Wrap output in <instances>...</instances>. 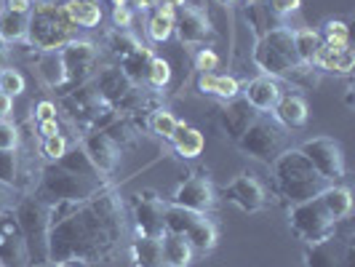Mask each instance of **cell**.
I'll list each match as a JSON object with an SVG mask.
<instances>
[{"label": "cell", "instance_id": "d6a6232c", "mask_svg": "<svg viewBox=\"0 0 355 267\" xmlns=\"http://www.w3.org/2000/svg\"><path fill=\"white\" fill-rule=\"evenodd\" d=\"M155 53L150 51L147 46H139L137 51H131L128 56L121 59V70L123 75L134 83V86H139L144 78H147V67H150V59H153Z\"/></svg>", "mask_w": 355, "mask_h": 267}, {"label": "cell", "instance_id": "603a6c76", "mask_svg": "<svg viewBox=\"0 0 355 267\" xmlns=\"http://www.w3.org/2000/svg\"><path fill=\"white\" fill-rule=\"evenodd\" d=\"M318 198L334 222L350 219V214H353V193L345 184H326L318 193Z\"/></svg>", "mask_w": 355, "mask_h": 267}, {"label": "cell", "instance_id": "7a4b0ae2", "mask_svg": "<svg viewBox=\"0 0 355 267\" xmlns=\"http://www.w3.org/2000/svg\"><path fill=\"white\" fill-rule=\"evenodd\" d=\"M270 169H272L275 190H278L281 198H286L288 203L310 200V198H315L320 190L329 184V182L313 169V163L304 158L300 147L281 150V153L272 158Z\"/></svg>", "mask_w": 355, "mask_h": 267}, {"label": "cell", "instance_id": "484cf974", "mask_svg": "<svg viewBox=\"0 0 355 267\" xmlns=\"http://www.w3.org/2000/svg\"><path fill=\"white\" fill-rule=\"evenodd\" d=\"M198 91L211 94V96H219V99L230 102V99H238V96H241V83H238L232 75L200 72V75H198Z\"/></svg>", "mask_w": 355, "mask_h": 267}, {"label": "cell", "instance_id": "9f6ffc18", "mask_svg": "<svg viewBox=\"0 0 355 267\" xmlns=\"http://www.w3.org/2000/svg\"><path fill=\"white\" fill-rule=\"evenodd\" d=\"M51 267H72L70 262H51Z\"/></svg>", "mask_w": 355, "mask_h": 267}, {"label": "cell", "instance_id": "5b68a950", "mask_svg": "<svg viewBox=\"0 0 355 267\" xmlns=\"http://www.w3.org/2000/svg\"><path fill=\"white\" fill-rule=\"evenodd\" d=\"M99 190H105L99 177H83V174H75L59 163H49L40 171V190L35 198H40L43 203H59V200L78 203V200L96 196Z\"/></svg>", "mask_w": 355, "mask_h": 267}, {"label": "cell", "instance_id": "277c9868", "mask_svg": "<svg viewBox=\"0 0 355 267\" xmlns=\"http://www.w3.org/2000/svg\"><path fill=\"white\" fill-rule=\"evenodd\" d=\"M251 59L267 78H291L304 67L294 49V30L284 24L270 27L259 35Z\"/></svg>", "mask_w": 355, "mask_h": 267}, {"label": "cell", "instance_id": "7402d4cb", "mask_svg": "<svg viewBox=\"0 0 355 267\" xmlns=\"http://www.w3.org/2000/svg\"><path fill=\"white\" fill-rule=\"evenodd\" d=\"M257 118H259L257 110H251L243 99H230V105L225 107V112H222V128H225V134L230 137L232 142H238V139L243 137V131H246Z\"/></svg>", "mask_w": 355, "mask_h": 267}, {"label": "cell", "instance_id": "f35d334b", "mask_svg": "<svg viewBox=\"0 0 355 267\" xmlns=\"http://www.w3.org/2000/svg\"><path fill=\"white\" fill-rule=\"evenodd\" d=\"M0 184L17 187L19 184V155L17 150H0Z\"/></svg>", "mask_w": 355, "mask_h": 267}, {"label": "cell", "instance_id": "5bb4252c", "mask_svg": "<svg viewBox=\"0 0 355 267\" xmlns=\"http://www.w3.org/2000/svg\"><path fill=\"white\" fill-rule=\"evenodd\" d=\"M30 254L14 212L0 214V267H27Z\"/></svg>", "mask_w": 355, "mask_h": 267}, {"label": "cell", "instance_id": "c3c4849f", "mask_svg": "<svg viewBox=\"0 0 355 267\" xmlns=\"http://www.w3.org/2000/svg\"><path fill=\"white\" fill-rule=\"evenodd\" d=\"M35 118H37V123H40V121H53V118H56V105H53V102H49V99L37 102V105H35Z\"/></svg>", "mask_w": 355, "mask_h": 267}, {"label": "cell", "instance_id": "1f68e13d", "mask_svg": "<svg viewBox=\"0 0 355 267\" xmlns=\"http://www.w3.org/2000/svg\"><path fill=\"white\" fill-rule=\"evenodd\" d=\"M27 40V14H14L8 8H0V43H19Z\"/></svg>", "mask_w": 355, "mask_h": 267}, {"label": "cell", "instance_id": "f6af8a7d", "mask_svg": "<svg viewBox=\"0 0 355 267\" xmlns=\"http://www.w3.org/2000/svg\"><path fill=\"white\" fill-rule=\"evenodd\" d=\"M19 128L11 121H0V150H17Z\"/></svg>", "mask_w": 355, "mask_h": 267}, {"label": "cell", "instance_id": "9c48e42d", "mask_svg": "<svg viewBox=\"0 0 355 267\" xmlns=\"http://www.w3.org/2000/svg\"><path fill=\"white\" fill-rule=\"evenodd\" d=\"M235 144H238L241 153H246L251 158L272 163V158L284 150V131L272 123V121L257 118Z\"/></svg>", "mask_w": 355, "mask_h": 267}, {"label": "cell", "instance_id": "8fae6325", "mask_svg": "<svg viewBox=\"0 0 355 267\" xmlns=\"http://www.w3.org/2000/svg\"><path fill=\"white\" fill-rule=\"evenodd\" d=\"M300 150H302L304 158L313 163V169L329 184H334L337 179L345 177V153H342V144L337 139H331V137H315V139H307Z\"/></svg>", "mask_w": 355, "mask_h": 267}, {"label": "cell", "instance_id": "e0dca14e", "mask_svg": "<svg viewBox=\"0 0 355 267\" xmlns=\"http://www.w3.org/2000/svg\"><path fill=\"white\" fill-rule=\"evenodd\" d=\"M174 33L182 46H206V40L214 35L211 21L196 6H182L174 19Z\"/></svg>", "mask_w": 355, "mask_h": 267}, {"label": "cell", "instance_id": "f546056e", "mask_svg": "<svg viewBox=\"0 0 355 267\" xmlns=\"http://www.w3.org/2000/svg\"><path fill=\"white\" fill-rule=\"evenodd\" d=\"M200 216H206V214H198V212H190V209H182V206H174V203H166L163 225H166V232L187 235L200 222Z\"/></svg>", "mask_w": 355, "mask_h": 267}, {"label": "cell", "instance_id": "ac0fdd59", "mask_svg": "<svg viewBox=\"0 0 355 267\" xmlns=\"http://www.w3.org/2000/svg\"><path fill=\"white\" fill-rule=\"evenodd\" d=\"M134 222H137V232L139 235H153L158 238L166 232L163 216H166V200L155 198L153 193H139L134 196Z\"/></svg>", "mask_w": 355, "mask_h": 267}, {"label": "cell", "instance_id": "52a82bcc", "mask_svg": "<svg viewBox=\"0 0 355 267\" xmlns=\"http://www.w3.org/2000/svg\"><path fill=\"white\" fill-rule=\"evenodd\" d=\"M288 227L297 238H302L307 243H315V241H323L329 238L337 222L329 216V212L323 209L320 198H310V200H302V203H291L288 209Z\"/></svg>", "mask_w": 355, "mask_h": 267}, {"label": "cell", "instance_id": "4dcf8cb0", "mask_svg": "<svg viewBox=\"0 0 355 267\" xmlns=\"http://www.w3.org/2000/svg\"><path fill=\"white\" fill-rule=\"evenodd\" d=\"M163 254H166V265L168 267H187L193 259V246L187 243L184 235L163 232Z\"/></svg>", "mask_w": 355, "mask_h": 267}, {"label": "cell", "instance_id": "8992f818", "mask_svg": "<svg viewBox=\"0 0 355 267\" xmlns=\"http://www.w3.org/2000/svg\"><path fill=\"white\" fill-rule=\"evenodd\" d=\"M14 216L19 222V230L24 235L30 265H46L49 262V230H51V216H49V203L40 198H24L14 209Z\"/></svg>", "mask_w": 355, "mask_h": 267}, {"label": "cell", "instance_id": "6f0895ef", "mask_svg": "<svg viewBox=\"0 0 355 267\" xmlns=\"http://www.w3.org/2000/svg\"><path fill=\"white\" fill-rule=\"evenodd\" d=\"M112 6H128V0H112Z\"/></svg>", "mask_w": 355, "mask_h": 267}, {"label": "cell", "instance_id": "44dd1931", "mask_svg": "<svg viewBox=\"0 0 355 267\" xmlns=\"http://www.w3.org/2000/svg\"><path fill=\"white\" fill-rule=\"evenodd\" d=\"M272 115L286 128H302L307 123L310 107H307V99L302 94H281L278 105L272 107Z\"/></svg>", "mask_w": 355, "mask_h": 267}, {"label": "cell", "instance_id": "680465c9", "mask_svg": "<svg viewBox=\"0 0 355 267\" xmlns=\"http://www.w3.org/2000/svg\"><path fill=\"white\" fill-rule=\"evenodd\" d=\"M219 3H227L230 6V3H238V0H219Z\"/></svg>", "mask_w": 355, "mask_h": 267}, {"label": "cell", "instance_id": "ba28073f", "mask_svg": "<svg viewBox=\"0 0 355 267\" xmlns=\"http://www.w3.org/2000/svg\"><path fill=\"white\" fill-rule=\"evenodd\" d=\"M64 107L70 110L72 118H78V123L96 131V128H105V123L112 121V107L102 99V94L91 86H78L75 91H70L64 96Z\"/></svg>", "mask_w": 355, "mask_h": 267}, {"label": "cell", "instance_id": "83f0119b", "mask_svg": "<svg viewBox=\"0 0 355 267\" xmlns=\"http://www.w3.org/2000/svg\"><path fill=\"white\" fill-rule=\"evenodd\" d=\"M37 75L43 78V83L49 89H67V72H64L59 51L40 53V59H37Z\"/></svg>", "mask_w": 355, "mask_h": 267}, {"label": "cell", "instance_id": "74e56055", "mask_svg": "<svg viewBox=\"0 0 355 267\" xmlns=\"http://www.w3.org/2000/svg\"><path fill=\"white\" fill-rule=\"evenodd\" d=\"M150 128H153V134H158L163 139H171V134H174V128H177V115L171 112V110H166V107H158V110H153L150 112Z\"/></svg>", "mask_w": 355, "mask_h": 267}, {"label": "cell", "instance_id": "4fadbf2b", "mask_svg": "<svg viewBox=\"0 0 355 267\" xmlns=\"http://www.w3.org/2000/svg\"><path fill=\"white\" fill-rule=\"evenodd\" d=\"M80 150L89 155L91 166H94L99 174H105V177H110V174L118 169V163H121V144L110 137L107 128L89 131V134L83 137V142H80Z\"/></svg>", "mask_w": 355, "mask_h": 267}, {"label": "cell", "instance_id": "2e32d148", "mask_svg": "<svg viewBox=\"0 0 355 267\" xmlns=\"http://www.w3.org/2000/svg\"><path fill=\"white\" fill-rule=\"evenodd\" d=\"M168 203L182 206V209H190V212L206 214V212H211L214 209L216 196H214L211 182L203 177V174H196V177L184 179V182L179 184Z\"/></svg>", "mask_w": 355, "mask_h": 267}, {"label": "cell", "instance_id": "b9f144b4", "mask_svg": "<svg viewBox=\"0 0 355 267\" xmlns=\"http://www.w3.org/2000/svg\"><path fill=\"white\" fill-rule=\"evenodd\" d=\"M27 89V80H24V75L14 67H0V91L3 94H8V96H19V94H24Z\"/></svg>", "mask_w": 355, "mask_h": 267}, {"label": "cell", "instance_id": "7c38bea8", "mask_svg": "<svg viewBox=\"0 0 355 267\" xmlns=\"http://www.w3.org/2000/svg\"><path fill=\"white\" fill-rule=\"evenodd\" d=\"M304 267H355V249L350 238L331 232L329 238L307 243L304 249Z\"/></svg>", "mask_w": 355, "mask_h": 267}, {"label": "cell", "instance_id": "8d00e7d4", "mask_svg": "<svg viewBox=\"0 0 355 267\" xmlns=\"http://www.w3.org/2000/svg\"><path fill=\"white\" fill-rule=\"evenodd\" d=\"M59 166H64V169H70V171H75V174H83V177H99V171L91 166L89 155L80 150V147H75V150H67L64 155H62V160H56Z\"/></svg>", "mask_w": 355, "mask_h": 267}, {"label": "cell", "instance_id": "6da1fadb", "mask_svg": "<svg viewBox=\"0 0 355 267\" xmlns=\"http://www.w3.org/2000/svg\"><path fill=\"white\" fill-rule=\"evenodd\" d=\"M49 262H105L123 235V203L110 190L49 203Z\"/></svg>", "mask_w": 355, "mask_h": 267}, {"label": "cell", "instance_id": "db71d44e", "mask_svg": "<svg viewBox=\"0 0 355 267\" xmlns=\"http://www.w3.org/2000/svg\"><path fill=\"white\" fill-rule=\"evenodd\" d=\"M163 3H166V6H171L174 11H177V8H182V6H187V0H163Z\"/></svg>", "mask_w": 355, "mask_h": 267}, {"label": "cell", "instance_id": "d4e9b609", "mask_svg": "<svg viewBox=\"0 0 355 267\" xmlns=\"http://www.w3.org/2000/svg\"><path fill=\"white\" fill-rule=\"evenodd\" d=\"M134 262L137 267H168L166 265V254H163V235H139L131 246Z\"/></svg>", "mask_w": 355, "mask_h": 267}, {"label": "cell", "instance_id": "836d02e7", "mask_svg": "<svg viewBox=\"0 0 355 267\" xmlns=\"http://www.w3.org/2000/svg\"><path fill=\"white\" fill-rule=\"evenodd\" d=\"M184 238H187V243L193 246V251H198V254H209V251L216 246V227L211 225V219L200 216V222H198L196 227L187 232Z\"/></svg>", "mask_w": 355, "mask_h": 267}, {"label": "cell", "instance_id": "816d5d0a", "mask_svg": "<svg viewBox=\"0 0 355 267\" xmlns=\"http://www.w3.org/2000/svg\"><path fill=\"white\" fill-rule=\"evenodd\" d=\"M11 112H14V96H8V94L0 91V121H8Z\"/></svg>", "mask_w": 355, "mask_h": 267}, {"label": "cell", "instance_id": "11a10c76", "mask_svg": "<svg viewBox=\"0 0 355 267\" xmlns=\"http://www.w3.org/2000/svg\"><path fill=\"white\" fill-rule=\"evenodd\" d=\"M0 67H6V49H3V43H0Z\"/></svg>", "mask_w": 355, "mask_h": 267}, {"label": "cell", "instance_id": "e575fe53", "mask_svg": "<svg viewBox=\"0 0 355 267\" xmlns=\"http://www.w3.org/2000/svg\"><path fill=\"white\" fill-rule=\"evenodd\" d=\"M320 33L315 30H294V49H297V56H300V62H302L304 67H313V59H315V53L320 49Z\"/></svg>", "mask_w": 355, "mask_h": 267}, {"label": "cell", "instance_id": "f1b7e54d", "mask_svg": "<svg viewBox=\"0 0 355 267\" xmlns=\"http://www.w3.org/2000/svg\"><path fill=\"white\" fill-rule=\"evenodd\" d=\"M62 8L75 27H96L102 21V8L96 0H67Z\"/></svg>", "mask_w": 355, "mask_h": 267}, {"label": "cell", "instance_id": "cb8c5ba5", "mask_svg": "<svg viewBox=\"0 0 355 267\" xmlns=\"http://www.w3.org/2000/svg\"><path fill=\"white\" fill-rule=\"evenodd\" d=\"M313 64L320 67V70L337 72V75H350L355 67V53H353V49H331V46L320 43Z\"/></svg>", "mask_w": 355, "mask_h": 267}, {"label": "cell", "instance_id": "ffe728a7", "mask_svg": "<svg viewBox=\"0 0 355 267\" xmlns=\"http://www.w3.org/2000/svg\"><path fill=\"white\" fill-rule=\"evenodd\" d=\"M134 89H137V86L125 78L121 67H107V70L96 72V91L102 94V99H105L112 110H118V107L123 105L125 99H128V94Z\"/></svg>", "mask_w": 355, "mask_h": 267}, {"label": "cell", "instance_id": "9a60e30c", "mask_svg": "<svg viewBox=\"0 0 355 267\" xmlns=\"http://www.w3.org/2000/svg\"><path fill=\"white\" fill-rule=\"evenodd\" d=\"M225 198H227V203L238 206L241 212L246 214L262 212L267 206L265 184L254 177V174H249V171H243V174H238V177L232 179L230 184L225 187Z\"/></svg>", "mask_w": 355, "mask_h": 267}, {"label": "cell", "instance_id": "30bf717a", "mask_svg": "<svg viewBox=\"0 0 355 267\" xmlns=\"http://www.w3.org/2000/svg\"><path fill=\"white\" fill-rule=\"evenodd\" d=\"M62 64L67 72V89H78L86 86V80L96 75V64H99V51L91 40H78L72 37L67 46L59 49Z\"/></svg>", "mask_w": 355, "mask_h": 267}, {"label": "cell", "instance_id": "91938a15", "mask_svg": "<svg viewBox=\"0 0 355 267\" xmlns=\"http://www.w3.org/2000/svg\"><path fill=\"white\" fill-rule=\"evenodd\" d=\"M56 3H67V0H56Z\"/></svg>", "mask_w": 355, "mask_h": 267}, {"label": "cell", "instance_id": "ab89813d", "mask_svg": "<svg viewBox=\"0 0 355 267\" xmlns=\"http://www.w3.org/2000/svg\"><path fill=\"white\" fill-rule=\"evenodd\" d=\"M144 80H147L153 89H166V86L171 83V64H168L163 56H153Z\"/></svg>", "mask_w": 355, "mask_h": 267}, {"label": "cell", "instance_id": "f907efd6", "mask_svg": "<svg viewBox=\"0 0 355 267\" xmlns=\"http://www.w3.org/2000/svg\"><path fill=\"white\" fill-rule=\"evenodd\" d=\"M37 134H40V139L56 137V134H59V121H56V118H53V121H40V123H37Z\"/></svg>", "mask_w": 355, "mask_h": 267}, {"label": "cell", "instance_id": "681fc988", "mask_svg": "<svg viewBox=\"0 0 355 267\" xmlns=\"http://www.w3.org/2000/svg\"><path fill=\"white\" fill-rule=\"evenodd\" d=\"M3 8L14 11V14H30L33 0H6V3H3Z\"/></svg>", "mask_w": 355, "mask_h": 267}, {"label": "cell", "instance_id": "ee69618b", "mask_svg": "<svg viewBox=\"0 0 355 267\" xmlns=\"http://www.w3.org/2000/svg\"><path fill=\"white\" fill-rule=\"evenodd\" d=\"M216 67H219V53L214 51V49H200V51L196 53L198 75H200V72H214Z\"/></svg>", "mask_w": 355, "mask_h": 267}, {"label": "cell", "instance_id": "d590c367", "mask_svg": "<svg viewBox=\"0 0 355 267\" xmlns=\"http://www.w3.org/2000/svg\"><path fill=\"white\" fill-rule=\"evenodd\" d=\"M320 40L331 49H350V27L342 19H329L323 24V35Z\"/></svg>", "mask_w": 355, "mask_h": 267}, {"label": "cell", "instance_id": "4316f807", "mask_svg": "<svg viewBox=\"0 0 355 267\" xmlns=\"http://www.w3.org/2000/svg\"><path fill=\"white\" fill-rule=\"evenodd\" d=\"M171 144H174V150H177L182 158L193 160V158H198V155L203 153L206 139H203V134H200L198 128H193V126L177 123L174 134H171Z\"/></svg>", "mask_w": 355, "mask_h": 267}, {"label": "cell", "instance_id": "3957f363", "mask_svg": "<svg viewBox=\"0 0 355 267\" xmlns=\"http://www.w3.org/2000/svg\"><path fill=\"white\" fill-rule=\"evenodd\" d=\"M75 30L78 27L64 14L62 3L53 0H37L27 14V40L40 53L59 51L62 46H67L75 37Z\"/></svg>", "mask_w": 355, "mask_h": 267}, {"label": "cell", "instance_id": "bcb514c9", "mask_svg": "<svg viewBox=\"0 0 355 267\" xmlns=\"http://www.w3.org/2000/svg\"><path fill=\"white\" fill-rule=\"evenodd\" d=\"M267 6H270V11H272V14H278V17H288V14H297V11H300L302 0H267Z\"/></svg>", "mask_w": 355, "mask_h": 267}, {"label": "cell", "instance_id": "7dc6e473", "mask_svg": "<svg viewBox=\"0 0 355 267\" xmlns=\"http://www.w3.org/2000/svg\"><path fill=\"white\" fill-rule=\"evenodd\" d=\"M131 19H134V14H131L128 6H112V21H115V27L125 30L131 24Z\"/></svg>", "mask_w": 355, "mask_h": 267}, {"label": "cell", "instance_id": "7bdbcfd3", "mask_svg": "<svg viewBox=\"0 0 355 267\" xmlns=\"http://www.w3.org/2000/svg\"><path fill=\"white\" fill-rule=\"evenodd\" d=\"M64 153H67V139H64L62 134L40 139V155L49 160V163H56V160H62V155H64Z\"/></svg>", "mask_w": 355, "mask_h": 267}, {"label": "cell", "instance_id": "60d3db41", "mask_svg": "<svg viewBox=\"0 0 355 267\" xmlns=\"http://www.w3.org/2000/svg\"><path fill=\"white\" fill-rule=\"evenodd\" d=\"M147 35L150 40H155V43H166L168 37L174 35V19L171 17H163V14H153L150 19V24H147Z\"/></svg>", "mask_w": 355, "mask_h": 267}, {"label": "cell", "instance_id": "d6986e66", "mask_svg": "<svg viewBox=\"0 0 355 267\" xmlns=\"http://www.w3.org/2000/svg\"><path fill=\"white\" fill-rule=\"evenodd\" d=\"M241 94H243V102L251 110H257V112H272V107L278 105V99H281L284 91H281L275 78L259 75V78L249 80L246 86H241Z\"/></svg>", "mask_w": 355, "mask_h": 267}, {"label": "cell", "instance_id": "f5cc1de1", "mask_svg": "<svg viewBox=\"0 0 355 267\" xmlns=\"http://www.w3.org/2000/svg\"><path fill=\"white\" fill-rule=\"evenodd\" d=\"M8 193H11V187H6V184H0V214L8 212Z\"/></svg>", "mask_w": 355, "mask_h": 267}]
</instances>
